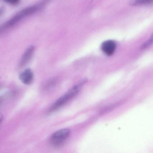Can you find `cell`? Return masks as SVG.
I'll return each instance as SVG.
<instances>
[{
    "label": "cell",
    "mask_w": 153,
    "mask_h": 153,
    "mask_svg": "<svg viewBox=\"0 0 153 153\" xmlns=\"http://www.w3.org/2000/svg\"><path fill=\"white\" fill-rule=\"evenodd\" d=\"M4 99V98L3 96H1L0 97V105L1 104L2 102L3 101Z\"/></svg>",
    "instance_id": "obj_10"
},
{
    "label": "cell",
    "mask_w": 153,
    "mask_h": 153,
    "mask_svg": "<svg viewBox=\"0 0 153 153\" xmlns=\"http://www.w3.org/2000/svg\"><path fill=\"white\" fill-rule=\"evenodd\" d=\"M3 117L2 116H0V124H1V122L2 121Z\"/></svg>",
    "instance_id": "obj_11"
},
{
    "label": "cell",
    "mask_w": 153,
    "mask_h": 153,
    "mask_svg": "<svg viewBox=\"0 0 153 153\" xmlns=\"http://www.w3.org/2000/svg\"><path fill=\"white\" fill-rule=\"evenodd\" d=\"M43 3L38 4L35 5L25 8L15 14L13 17L8 21L0 26V34L8 30L10 28L13 27L15 24L20 21L25 17L33 14L41 8Z\"/></svg>",
    "instance_id": "obj_1"
},
{
    "label": "cell",
    "mask_w": 153,
    "mask_h": 153,
    "mask_svg": "<svg viewBox=\"0 0 153 153\" xmlns=\"http://www.w3.org/2000/svg\"><path fill=\"white\" fill-rule=\"evenodd\" d=\"M152 3H153V0H133L130 2V4L134 6H137Z\"/></svg>",
    "instance_id": "obj_7"
},
{
    "label": "cell",
    "mask_w": 153,
    "mask_h": 153,
    "mask_svg": "<svg viewBox=\"0 0 153 153\" xmlns=\"http://www.w3.org/2000/svg\"><path fill=\"white\" fill-rule=\"evenodd\" d=\"M85 81H83L80 83L74 86L69 90L64 95L58 99L53 105L51 107L50 111H54L57 110L58 109L62 107L65 104H67L69 101L71 100L79 93V92L82 90V86L84 84Z\"/></svg>",
    "instance_id": "obj_2"
},
{
    "label": "cell",
    "mask_w": 153,
    "mask_h": 153,
    "mask_svg": "<svg viewBox=\"0 0 153 153\" xmlns=\"http://www.w3.org/2000/svg\"><path fill=\"white\" fill-rule=\"evenodd\" d=\"M6 2L11 4H15L17 3L20 0H4Z\"/></svg>",
    "instance_id": "obj_9"
},
{
    "label": "cell",
    "mask_w": 153,
    "mask_h": 153,
    "mask_svg": "<svg viewBox=\"0 0 153 153\" xmlns=\"http://www.w3.org/2000/svg\"><path fill=\"white\" fill-rule=\"evenodd\" d=\"M19 78L24 84L27 85L30 84L34 78L33 72L30 69H26L21 73L19 75Z\"/></svg>",
    "instance_id": "obj_5"
},
{
    "label": "cell",
    "mask_w": 153,
    "mask_h": 153,
    "mask_svg": "<svg viewBox=\"0 0 153 153\" xmlns=\"http://www.w3.org/2000/svg\"><path fill=\"white\" fill-rule=\"evenodd\" d=\"M101 49L104 54L108 56L113 54L116 49V44L113 40H108L102 44Z\"/></svg>",
    "instance_id": "obj_4"
},
{
    "label": "cell",
    "mask_w": 153,
    "mask_h": 153,
    "mask_svg": "<svg viewBox=\"0 0 153 153\" xmlns=\"http://www.w3.org/2000/svg\"><path fill=\"white\" fill-rule=\"evenodd\" d=\"M2 11L3 9H2V8H1V9H0V14H1V13L2 12Z\"/></svg>",
    "instance_id": "obj_12"
},
{
    "label": "cell",
    "mask_w": 153,
    "mask_h": 153,
    "mask_svg": "<svg viewBox=\"0 0 153 153\" xmlns=\"http://www.w3.org/2000/svg\"><path fill=\"white\" fill-rule=\"evenodd\" d=\"M70 129L64 128L56 131L54 133L51 138L50 143L54 146H59L62 145L67 140L70 134Z\"/></svg>",
    "instance_id": "obj_3"
},
{
    "label": "cell",
    "mask_w": 153,
    "mask_h": 153,
    "mask_svg": "<svg viewBox=\"0 0 153 153\" xmlns=\"http://www.w3.org/2000/svg\"><path fill=\"white\" fill-rule=\"evenodd\" d=\"M153 43V34L151 36V37L146 41L141 47V49H145L151 46Z\"/></svg>",
    "instance_id": "obj_8"
},
{
    "label": "cell",
    "mask_w": 153,
    "mask_h": 153,
    "mask_svg": "<svg viewBox=\"0 0 153 153\" xmlns=\"http://www.w3.org/2000/svg\"><path fill=\"white\" fill-rule=\"evenodd\" d=\"M1 84H0V88H1Z\"/></svg>",
    "instance_id": "obj_13"
},
{
    "label": "cell",
    "mask_w": 153,
    "mask_h": 153,
    "mask_svg": "<svg viewBox=\"0 0 153 153\" xmlns=\"http://www.w3.org/2000/svg\"><path fill=\"white\" fill-rule=\"evenodd\" d=\"M34 49L35 48L33 46H30L27 49L21 59L19 63L20 67H23L29 63L33 55L34 52Z\"/></svg>",
    "instance_id": "obj_6"
}]
</instances>
